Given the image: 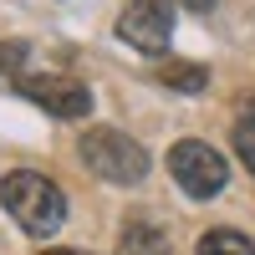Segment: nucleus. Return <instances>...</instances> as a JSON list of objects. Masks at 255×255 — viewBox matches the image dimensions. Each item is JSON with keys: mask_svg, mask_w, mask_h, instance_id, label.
<instances>
[{"mask_svg": "<svg viewBox=\"0 0 255 255\" xmlns=\"http://www.w3.org/2000/svg\"><path fill=\"white\" fill-rule=\"evenodd\" d=\"M0 204L10 209V220L26 230L31 240H51L67 225V194L36 168H15L0 179Z\"/></svg>", "mask_w": 255, "mask_h": 255, "instance_id": "1", "label": "nucleus"}, {"mask_svg": "<svg viewBox=\"0 0 255 255\" xmlns=\"http://www.w3.org/2000/svg\"><path fill=\"white\" fill-rule=\"evenodd\" d=\"M77 153H82V163H87L97 179H108V184H143V174H148L143 143H133L128 133H118V128H87L82 143H77Z\"/></svg>", "mask_w": 255, "mask_h": 255, "instance_id": "2", "label": "nucleus"}, {"mask_svg": "<svg viewBox=\"0 0 255 255\" xmlns=\"http://www.w3.org/2000/svg\"><path fill=\"white\" fill-rule=\"evenodd\" d=\"M168 174H174V184L189 199H215L230 184V163H225L220 148H209L199 138H184V143L168 148Z\"/></svg>", "mask_w": 255, "mask_h": 255, "instance_id": "3", "label": "nucleus"}, {"mask_svg": "<svg viewBox=\"0 0 255 255\" xmlns=\"http://www.w3.org/2000/svg\"><path fill=\"white\" fill-rule=\"evenodd\" d=\"M15 92L26 102H36L41 113H51V118H87L92 113V87L67 77V72H20Z\"/></svg>", "mask_w": 255, "mask_h": 255, "instance_id": "4", "label": "nucleus"}, {"mask_svg": "<svg viewBox=\"0 0 255 255\" xmlns=\"http://www.w3.org/2000/svg\"><path fill=\"white\" fill-rule=\"evenodd\" d=\"M118 36L128 46L158 56L168 46V36H174V0H128V10L118 20Z\"/></svg>", "mask_w": 255, "mask_h": 255, "instance_id": "5", "label": "nucleus"}, {"mask_svg": "<svg viewBox=\"0 0 255 255\" xmlns=\"http://www.w3.org/2000/svg\"><path fill=\"white\" fill-rule=\"evenodd\" d=\"M118 255H168V240H163L158 225L133 220V225L123 230V240H118Z\"/></svg>", "mask_w": 255, "mask_h": 255, "instance_id": "6", "label": "nucleus"}, {"mask_svg": "<svg viewBox=\"0 0 255 255\" xmlns=\"http://www.w3.org/2000/svg\"><path fill=\"white\" fill-rule=\"evenodd\" d=\"M158 82H163V87H179V92H199L204 82H209V72L199 67V61H163Z\"/></svg>", "mask_w": 255, "mask_h": 255, "instance_id": "7", "label": "nucleus"}, {"mask_svg": "<svg viewBox=\"0 0 255 255\" xmlns=\"http://www.w3.org/2000/svg\"><path fill=\"white\" fill-rule=\"evenodd\" d=\"M194 255H255V245L240 235V230H209V235H199Z\"/></svg>", "mask_w": 255, "mask_h": 255, "instance_id": "8", "label": "nucleus"}, {"mask_svg": "<svg viewBox=\"0 0 255 255\" xmlns=\"http://www.w3.org/2000/svg\"><path fill=\"white\" fill-rule=\"evenodd\" d=\"M235 153H240V163L255 174V113H245L235 123Z\"/></svg>", "mask_w": 255, "mask_h": 255, "instance_id": "9", "label": "nucleus"}, {"mask_svg": "<svg viewBox=\"0 0 255 255\" xmlns=\"http://www.w3.org/2000/svg\"><path fill=\"white\" fill-rule=\"evenodd\" d=\"M20 61H26V41H0V77L15 72Z\"/></svg>", "mask_w": 255, "mask_h": 255, "instance_id": "10", "label": "nucleus"}, {"mask_svg": "<svg viewBox=\"0 0 255 255\" xmlns=\"http://www.w3.org/2000/svg\"><path fill=\"white\" fill-rule=\"evenodd\" d=\"M41 255H87V250H41Z\"/></svg>", "mask_w": 255, "mask_h": 255, "instance_id": "11", "label": "nucleus"}, {"mask_svg": "<svg viewBox=\"0 0 255 255\" xmlns=\"http://www.w3.org/2000/svg\"><path fill=\"white\" fill-rule=\"evenodd\" d=\"M189 5H194V10H209V5H215V0H189Z\"/></svg>", "mask_w": 255, "mask_h": 255, "instance_id": "12", "label": "nucleus"}]
</instances>
